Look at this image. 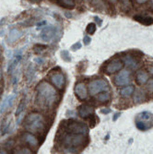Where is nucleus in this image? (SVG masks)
<instances>
[{
    "label": "nucleus",
    "instance_id": "1",
    "mask_svg": "<svg viewBox=\"0 0 153 154\" xmlns=\"http://www.w3.org/2000/svg\"><path fill=\"white\" fill-rule=\"evenodd\" d=\"M58 101V94L49 83L43 81L36 89V103L41 108H52Z\"/></svg>",
    "mask_w": 153,
    "mask_h": 154
},
{
    "label": "nucleus",
    "instance_id": "2",
    "mask_svg": "<svg viewBox=\"0 0 153 154\" xmlns=\"http://www.w3.org/2000/svg\"><path fill=\"white\" fill-rule=\"evenodd\" d=\"M62 143L66 146L64 149L66 153H76L77 147L84 143L85 135L82 134H74L66 132L62 137Z\"/></svg>",
    "mask_w": 153,
    "mask_h": 154
},
{
    "label": "nucleus",
    "instance_id": "3",
    "mask_svg": "<svg viewBox=\"0 0 153 154\" xmlns=\"http://www.w3.org/2000/svg\"><path fill=\"white\" fill-rule=\"evenodd\" d=\"M44 118L43 116L38 113L30 114L25 119L24 127L25 128L32 133H39L44 128Z\"/></svg>",
    "mask_w": 153,
    "mask_h": 154
},
{
    "label": "nucleus",
    "instance_id": "4",
    "mask_svg": "<svg viewBox=\"0 0 153 154\" xmlns=\"http://www.w3.org/2000/svg\"><path fill=\"white\" fill-rule=\"evenodd\" d=\"M136 125L141 131L149 129L153 127V115L147 111L138 114L136 117Z\"/></svg>",
    "mask_w": 153,
    "mask_h": 154
},
{
    "label": "nucleus",
    "instance_id": "5",
    "mask_svg": "<svg viewBox=\"0 0 153 154\" xmlns=\"http://www.w3.org/2000/svg\"><path fill=\"white\" fill-rule=\"evenodd\" d=\"M66 132L69 133H74V134H82V135H88L89 128L88 127L83 123L71 121L69 122L66 125Z\"/></svg>",
    "mask_w": 153,
    "mask_h": 154
},
{
    "label": "nucleus",
    "instance_id": "6",
    "mask_svg": "<svg viewBox=\"0 0 153 154\" xmlns=\"http://www.w3.org/2000/svg\"><path fill=\"white\" fill-rule=\"evenodd\" d=\"M108 88V83L104 79H95L89 85V91L91 95H97L100 92L106 91Z\"/></svg>",
    "mask_w": 153,
    "mask_h": 154
},
{
    "label": "nucleus",
    "instance_id": "7",
    "mask_svg": "<svg viewBox=\"0 0 153 154\" xmlns=\"http://www.w3.org/2000/svg\"><path fill=\"white\" fill-rule=\"evenodd\" d=\"M130 73L127 70H122L120 71L115 78V84L118 87L127 85L130 82Z\"/></svg>",
    "mask_w": 153,
    "mask_h": 154
},
{
    "label": "nucleus",
    "instance_id": "8",
    "mask_svg": "<svg viewBox=\"0 0 153 154\" xmlns=\"http://www.w3.org/2000/svg\"><path fill=\"white\" fill-rule=\"evenodd\" d=\"M124 64L121 60L119 59H115L113 60L112 62H110L106 67H105V73L107 74H113V73H115L119 70H121L122 67H123Z\"/></svg>",
    "mask_w": 153,
    "mask_h": 154
},
{
    "label": "nucleus",
    "instance_id": "9",
    "mask_svg": "<svg viewBox=\"0 0 153 154\" xmlns=\"http://www.w3.org/2000/svg\"><path fill=\"white\" fill-rule=\"evenodd\" d=\"M75 94L79 100H85L88 96V91L84 83L79 82L75 86Z\"/></svg>",
    "mask_w": 153,
    "mask_h": 154
},
{
    "label": "nucleus",
    "instance_id": "10",
    "mask_svg": "<svg viewBox=\"0 0 153 154\" xmlns=\"http://www.w3.org/2000/svg\"><path fill=\"white\" fill-rule=\"evenodd\" d=\"M50 79H51L52 83L57 89L61 90L64 88L65 83H66V79H65V77L62 73H55V74L52 75Z\"/></svg>",
    "mask_w": 153,
    "mask_h": 154
},
{
    "label": "nucleus",
    "instance_id": "11",
    "mask_svg": "<svg viewBox=\"0 0 153 154\" xmlns=\"http://www.w3.org/2000/svg\"><path fill=\"white\" fill-rule=\"evenodd\" d=\"M22 138L25 141V143H27L28 145H30L32 148H37L39 146L38 139L32 133H25L22 136Z\"/></svg>",
    "mask_w": 153,
    "mask_h": 154
},
{
    "label": "nucleus",
    "instance_id": "12",
    "mask_svg": "<svg viewBox=\"0 0 153 154\" xmlns=\"http://www.w3.org/2000/svg\"><path fill=\"white\" fill-rule=\"evenodd\" d=\"M124 62L126 66L131 69H137L139 67V62H138L132 55H126L124 57Z\"/></svg>",
    "mask_w": 153,
    "mask_h": 154
},
{
    "label": "nucleus",
    "instance_id": "13",
    "mask_svg": "<svg viewBox=\"0 0 153 154\" xmlns=\"http://www.w3.org/2000/svg\"><path fill=\"white\" fill-rule=\"evenodd\" d=\"M93 113V108L88 104L81 105L78 109V116L82 118H88Z\"/></svg>",
    "mask_w": 153,
    "mask_h": 154
},
{
    "label": "nucleus",
    "instance_id": "14",
    "mask_svg": "<svg viewBox=\"0 0 153 154\" xmlns=\"http://www.w3.org/2000/svg\"><path fill=\"white\" fill-rule=\"evenodd\" d=\"M148 74L144 71V70H140L138 71L136 73V83L138 84V85H144V84H146L148 81Z\"/></svg>",
    "mask_w": 153,
    "mask_h": 154
},
{
    "label": "nucleus",
    "instance_id": "15",
    "mask_svg": "<svg viewBox=\"0 0 153 154\" xmlns=\"http://www.w3.org/2000/svg\"><path fill=\"white\" fill-rule=\"evenodd\" d=\"M15 97H16V94H15V93H13V94L9 95V96L7 98V99H6L1 104H0V112H1V114H3L4 112H5L9 106L12 105L14 100H15Z\"/></svg>",
    "mask_w": 153,
    "mask_h": 154
},
{
    "label": "nucleus",
    "instance_id": "16",
    "mask_svg": "<svg viewBox=\"0 0 153 154\" xmlns=\"http://www.w3.org/2000/svg\"><path fill=\"white\" fill-rule=\"evenodd\" d=\"M54 28L46 27L43 30V32H41V37L44 41H49L50 39H52L54 37Z\"/></svg>",
    "mask_w": 153,
    "mask_h": 154
},
{
    "label": "nucleus",
    "instance_id": "17",
    "mask_svg": "<svg viewBox=\"0 0 153 154\" xmlns=\"http://www.w3.org/2000/svg\"><path fill=\"white\" fill-rule=\"evenodd\" d=\"M134 20L140 22L141 24H144L146 26H149V25H152L153 24V18L152 17H147V16H135L134 17Z\"/></svg>",
    "mask_w": 153,
    "mask_h": 154
},
{
    "label": "nucleus",
    "instance_id": "18",
    "mask_svg": "<svg viewBox=\"0 0 153 154\" xmlns=\"http://www.w3.org/2000/svg\"><path fill=\"white\" fill-rule=\"evenodd\" d=\"M145 98H146V95H145V92L142 90H136V91H134V100H135V103H140L145 101Z\"/></svg>",
    "mask_w": 153,
    "mask_h": 154
},
{
    "label": "nucleus",
    "instance_id": "19",
    "mask_svg": "<svg viewBox=\"0 0 153 154\" xmlns=\"http://www.w3.org/2000/svg\"><path fill=\"white\" fill-rule=\"evenodd\" d=\"M134 91H135V87L130 85V86H127V87L123 88V89L121 90V91H120V94H121L123 97L127 98V97H130V96L134 93Z\"/></svg>",
    "mask_w": 153,
    "mask_h": 154
},
{
    "label": "nucleus",
    "instance_id": "20",
    "mask_svg": "<svg viewBox=\"0 0 153 154\" xmlns=\"http://www.w3.org/2000/svg\"><path fill=\"white\" fill-rule=\"evenodd\" d=\"M20 59H21V54H17V55H15V57H14V58L10 61V63H9L8 72H12V71L14 70V69H15V67L17 66L18 63L20 61Z\"/></svg>",
    "mask_w": 153,
    "mask_h": 154
},
{
    "label": "nucleus",
    "instance_id": "21",
    "mask_svg": "<svg viewBox=\"0 0 153 154\" xmlns=\"http://www.w3.org/2000/svg\"><path fill=\"white\" fill-rule=\"evenodd\" d=\"M20 36H21V34L18 30H12L9 33V36H8L9 43H14V42H15Z\"/></svg>",
    "mask_w": 153,
    "mask_h": 154
},
{
    "label": "nucleus",
    "instance_id": "22",
    "mask_svg": "<svg viewBox=\"0 0 153 154\" xmlns=\"http://www.w3.org/2000/svg\"><path fill=\"white\" fill-rule=\"evenodd\" d=\"M110 98H111L110 94L108 92L104 91L103 93L100 92V94L98 95V97H97V99H98V101L101 103H105V102H108L110 100Z\"/></svg>",
    "mask_w": 153,
    "mask_h": 154
},
{
    "label": "nucleus",
    "instance_id": "23",
    "mask_svg": "<svg viewBox=\"0 0 153 154\" xmlns=\"http://www.w3.org/2000/svg\"><path fill=\"white\" fill-rule=\"evenodd\" d=\"M25 106H26V101H25V99L23 98V99L21 100V102H20V103L19 106H18L17 111H16V116H17V117H18L21 113H23V112H24Z\"/></svg>",
    "mask_w": 153,
    "mask_h": 154
},
{
    "label": "nucleus",
    "instance_id": "24",
    "mask_svg": "<svg viewBox=\"0 0 153 154\" xmlns=\"http://www.w3.org/2000/svg\"><path fill=\"white\" fill-rule=\"evenodd\" d=\"M86 31H87V32H88L89 34H93V33H95V32H96V24L93 23V22L88 24Z\"/></svg>",
    "mask_w": 153,
    "mask_h": 154
},
{
    "label": "nucleus",
    "instance_id": "25",
    "mask_svg": "<svg viewBox=\"0 0 153 154\" xmlns=\"http://www.w3.org/2000/svg\"><path fill=\"white\" fill-rule=\"evenodd\" d=\"M62 1V5H66L67 8H73L75 7V2L74 0H61Z\"/></svg>",
    "mask_w": 153,
    "mask_h": 154
},
{
    "label": "nucleus",
    "instance_id": "26",
    "mask_svg": "<svg viewBox=\"0 0 153 154\" xmlns=\"http://www.w3.org/2000/svg\"><path fill=\"white\" fill-rule=\"evenodd\" d=\"M61 57L65 60V61H70L71 58H70V54H69L68 51H63L61 53Z\"/></svg>",
    "mask_w": 153,
    "mask_h": 154
},
{
    "label": "nucleus",
    "instance_id": "27",
    "mask_svg": "<svg viewBox=\"0 0 153 154\" xmlns=\"http://www.w3.org/2000/svg\"><path fill=\"white\" fill-rule=\"evenodd\" d=\"M83 42H84V45H90V43L91 42V38L90 36H88V35H85L84 38H83Z\"/></svg>",
    "mask_w": 153,
    "mask_h": 154
},
{
    "label": "nucleus",
    "instance_id": "28",
    "mask_svg": "<svg viewBox=\"0 0 153 154\" xmlns=\"http://www.w3.org/2000/svg\"><path fill=\"white\" fill-rule=\"evenodd\" d=\"M17 153H27V154H30V153H32V150L23 148V149H19Z\"/></svg>",
    "mask_w": 153,
    "mask_h": 154
},
{
    "label": "nucleus",
    "instance_id": "29",
    "mask_svg": "<svg viewBox=\"0 0 153 154\" xmlns=\"http://www.w3.org/2000/svg\"><path fill=\"white\" fill-rule=\"evenodd\" d=\"M80 48H81V44H80V43H77V44H75V45H72V47H71V49H72L73 51L78 50V49H80Z\"/></svg>",
    "mask_w": 153,
    "mask_h": 154
},
{
    "label": "nucleus",
    "instance_id": "30",
    "mask_svg": "<svg viewBox=\"0 0 153 154\" xmlns=\"http://www.w3.org/2000/svg\"><path fill=\"white\" fill-rule=\"evenodd\" d=\"M148 89L149 91L153 92V79H150L149 82L148 83Z\"/></svg>",
    "mask_w": 153,
    "mask_h": 154
},
{
    "label": "nucleus",
    "instance_id": "31",
    "mask_svg": "<svg viewBox=\"0 0 153 154\" xmlns=\"http://www.w3.org/2000/svg\"><path fill=\"white\" fill-rule=\"evenodd\" d=\"M90 127L91 128H94L95 127V125H96V120H95V118H94V116H92V120H91V118H90Z\"/></svg>",
    "mask_w": 153,
    "mask_h": 154
},
{
    "label": "nucleus",
    "instance_id": "32",
    "mask_svg": "<svg viewBox=\"0 0 153 154\" xmlns=\"http://www.w3.org/2000/svg\"><path fill=\"white\" fill-rule=\"evenodd\" d=\"M122 2H123V4H124V7H127V8H129V6H130L129 0H122Z\"/></svg>",
    "mask_w": 153,
    "mask_h": 154
},
{
    "label": "nucleus",
    "instance_id": "33",
    "mask_svg": "<svg viewBox=\"0 0 153 154\" xmlns=\"http://www.w3.org/2000/svg\"><path fill=\"white\" fill-rule=\"evenodd\" d=\"M101 112H102L103 114H105V115H106V114H109V113H111V110H110V109H103Z\"/></svg>",
    "mask_w": 153,
    "mask_h": 154
},
{
    "label": "nucleus",
    "instance_id": "34",
    "mask_svg": "<svg viewBox=\"0 0 153 154\" xmlns=\"http://www.w3.org/2000/svg\"><path fill=\"white\" fill-rule=\"evenodd\" d=\"M120 115H121L120 113H117V114H115V116H114V118H113V120H114V121H116V120H117V118L120 116Z\"/></svg>",
    "mask_w": 153,
    "mask_h": 154
},
{
    "label": "nucleus",
    "instance_id": "35",
    "mask_svg": "<svg viewBox=\"0 0 153 154\" xmlns=\"http://www.w3.org/2000/svg\"><path fill=\"white\" fill-rule=\"evenodd\" d=\"M148 1V0H136V2L137 3H139V4H143V3H146Z\"/></svg>",
    "mask_w": 153,
    "mask_h": 154
},
{
    "label": "nucleus",
    "instance_id": "36",
    "mask_svg": "<svg viewBox=\"0 0 153 154\" xmlns=\"http://www.w3.org/2000/svg\"><path fill=\"white\" fill-rule=\"evenodd\" d=\"M148 71H149V73L153 76V66H149V67H148Z\"/></svg>",
    "mask_w": 153,
    "mask_h": 154
},
{
    "label": "nucleus",
    "instance_id": "37",
    "mask_svg": "<svg viewBox=\"0 0 153 154\" xmlns=\"http://www.w3.org/2000/svg\"><path fill=\"white\" fill-rule=\"evenodd\" d=\"M2 79V70H1V67H0V79Z\"/></svg>",
    "mask_w": 153,
    "mask_h": 154
},
{
    "label": "nucleus",
    "instance_id": "38",
    "mask_svg": "<svg viewBox=\"0 0 153 154\" xmlns=\"http://www.w3.org/2000/svg\"><path fill=\"white\" fill-rule=\"evenodd\" d=\"M32 1H33V2H39V1H41V0H32Z\"/></svg>",
    "mask_w": 153,
    "mask_h": 154
},
{
    "label": "nucleus",
    "instance_id": "39",
    "mask_svg": "<svg viewBox=\"0 0 153 154\" xmlns=\"http://www.w3.org/2000/svg\"><path fill=\"white\" fill-rule=\"evenodd\" d=\"M150 3H151V6L153 7V0H150Z\"/></svg>",
    "mask_w": 153,
    "mask_h": 154
},
{
    "label": "nucleus",
    "instance_id": "40",
    "mask_svg": "<svg viewBox=\"0 0 153 154\" xmlns=\"http://www.w3.org/2000/svg\"><path fill=\"white\" fill-rule=\"evenodd\" d=\"M0 95H1V91H0Z\"/></svg>",
    "mask_w": 153,
    "mask_h": 154
}]
</instances>
